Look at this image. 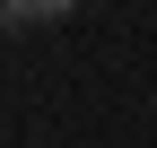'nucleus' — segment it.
I'll return each mask as SVG.
<instances>
[{
	"instance_id": "2",
	"label": "nucleus",
	"mask_w": 157,
	"mask_h": 148,
	"mask_svg": "<svg viewBox=\"0 0 157 148\" xmlns=\"http://www.w3.org/2000/svg\"><path fill=\"white\" fill-rule=\"evenodd\" d=\"M0 26H9V9H0Z\"/></svg>"
},
{
	"instance_id": "1",
	"label": "nucleus",
	"mask_w": 157,
	"mask_h": 148,
	"mask_svg": "<svg viewBox=\"0 0 157 148\" xmlns=\"http://www.w3.org/2000/svg\"><path fill=\"white\" fill-rule=\"evenodd\" d=\"M9 9V26H52V17H70L78 0H0Z\"/></svg>"
}]
</instances>
